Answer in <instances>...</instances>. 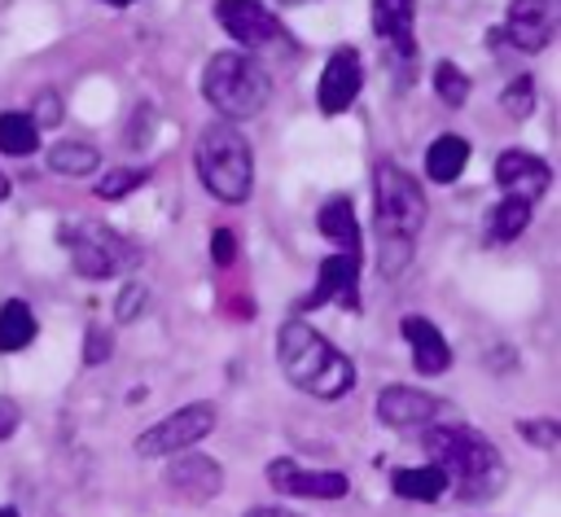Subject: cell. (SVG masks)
Instances as JSON below:
<instances>
[{"label": "cell", "instance_id": "obj_31", "mask_svg": "<svg viewBox=\"0 0 561 517\" xmlns=\"http://www.w3.org/2000/svg\"><path fill=\"white\" fill-rule=\"evenodd\" d=\"M114 355V337L101 329H88V346H83V364H101Z\"/></svg>", "mask_w": 561, "mask_h": 517}, {"label": "cell", "instance_id": "obj_27", "mask_svg": "<svg viewBox=\"0 0 561 517\" xmlns=\"http://www.w3.org/2000/svg\"><path fill=\"white\" fill-rule=\"evenodd\" d=\"M500 105H504L508 118H530V110H535V79H530V74H517V79L504 88Z\"/></svg>", "mask_w": 561, "mask_h": 517}, {"label": "cell", "instance_id": "obj_10", "mask_svg": "<svg viewBox=\"0 0 561 517\" xmlns=\"http://www.w3.org/2000/svg\"><path fill=\"white\" fill-rule=\"evenodd\" d=\"M329 302H342V307H359V254L351 250H337L320 263V280L316 289L298 302L302 311L311 307H329Z\"/></svg>", "mask_w": 561, "mask_h": 517}, {"label": "cell", "instance_id": "obj_19", "mask_svg": "<svg viewBox=\"0 0 561 517\" xmlns=\"http://www.w3.org/2000/svg\"><path fill=\"white\" fill-rule=\"evenodd\" d=\"M390 486L403 499H438L447 491V478H443L438 464H408V469H394L390 473Z\"/></svg>", "mask_w": 561, "mask_h": 517}, {"label": "cell", "instance_id": "obj_20", "mask_svg": "<svg viewBox=\"0 0 561 517\" xmlns=\"http://www.w3.org/2000/svg\"><path fill=\"white\" fill-rule=\"evenodd\" d=\"M320 232H324L333 245L359 254V232H355V206H351V197H329V202L320 206Z\"/></svg>", "mask_w": 561, "mask_h": 517}, {"label": "cell", "instance_id": "obj_17", "mask_svg": "<svg viewBox=\"0 0 561 517\" xmlns=\"http://www.w3.org/2000/svg\"><path fill=\"white\" fill-rule=\"evenodd\" d=\"M412 18H416V0H373V31L399 48V57H416L412 44Z\"/></svg>", "mask_w": 561, "mask_h": 517}, {"label": "cell", "instance_id": "obj_5", "mask_svg": "<svg viewBox=\"0 0 561 517\" xmlns=\"http://www.w3.org/2000/svg\"><path fill=\"white\" fill-rule=\"evenodd\" d=\"M202 96L224 118H254L272 96V79L245 53H215L202 70Z\"/></svg>", "mask_w": 561, "mask_h": 517}, {"label": "cell", "instance_id": "obj_36", "mask_svg": "<svg viewBox=\"0 0 561 517\" xmlns=\"http://www.w3.org/2000/svg\"><path fill=\"white\" fill-rule=\"evenodd\" d=\"M105 4H131V0H105Z\"/></svg>", "mask_w": 561, "mask_h": 517}, {"label": "cell", "instance_id": "obj_9", "mask_svg": "<svg viewBox=\"0 0 561 517\" xmlns=\"http://www.w3.org/2000/svg\"><path fill=\"white\" fill-rule=\"evenodd\" d=\"M267 482L280 495H302V499H342L346 495V473L342 469H302L294 460H272Z\"/></svg>", "mask_w": 561, "mask_h": 517}, {"label": "cell", "instance_id": "obj_12", "mask_svg": "<svg viewBox=\"0 0 561 517\" xmlns=\"http://www.w3.org/2000/svg\"><path fill=\"white\" fill-rule=\"evenodd\" d=\"M359 88H364L359 53H355V48H333V57L324 61L320 88H316L320 110H324V114H342V110H351V101L359 96Z\"/></svg>", "mask_w": 561, "mask_h": 517}, {"label": "cell", "instance_id": "obj_2", "mask_svg": "<svg viewBox=\"0 0 561 517\" xmlns=\"http://www.w3.org/2000/svg\"><path fill=\"white\" fill-rule=\"evenodd\" d=\"M421 443L430 451V464L443 469L447 486L460 499H486L504 486V456L469 425H421Z\"/></svg>", "mask_w": 561, "mask_h": 517}, {"label": "cell", "instance_id": "obj_37", "mask_svg": "<svg viewBox=\"0 0 561 517\" xmlns=\"http://www.w3.org/2000/svg\"><path fill=\"white\" fill-rule=\"evenodd\" d=\"M285 4H294V0H285Z\"/></svg>", "mask_w": 561, "mask_h": 517}, {"label": "cell", "instance_id": "obj_3", "mask_svg": "<svg viewBox=\"0 0 561 517\" xmlns=\"http://www.w3.org/2000/svg\"><path fill=\"white\" fill-rule=\"evenodd\" d=\"M276 359L289 386H298L302 394L316 399H342L346 390H355V364L351 355H342L329 337H320L311 324L289 320L276 333Z\"/></svg>", "mask_w": 561, "mask_h": 517}, {"label": "cell", "instance_id": "obj_24", "mask_svg": "<svg viewBox=\"0 0 561 517\" xmlns=\"http://www.w3.org/2000/svg\"><path fill=\"white\" fill-rule=\"evenodd\" d=\"M486 228H491L495 241H517V237L530 228V202H522V197H500Z\"/></svg>", "mask_w": 561, "mask_h": 517}, {"label": "cell", "instance_id": "obj_22", "mask_svg": "<svg viewBox=\"0 0 561 517\" xmlns=\"http://www.w3.org/2000/svg\"><path fill=\"white\" fill-rule=\"evenodd\" d=\"M35 149H39V127H35V118H31V114H18V110L0 114V153L26 158V153H35Z\"/></svg>", "mask_w": 561, "mask_h": 517}, {"label": "cell", "instance_id": "obj_15", "mask_svg": "<svg viewBox=\"0 0 561 517\" xmlns=\"http://www.w3.org/2000/svg\"><path fill=\"white\" fill-rule=\"evenodd\" d=\"M167 491L188 504H206L224 491V469L210 456H175L167 469Z\"/></svg>", "mask_w": 561, "mask_h": 517}, {"label": "cell", "instance_id": "obj_1", "mask_svg": "<svg viewBox=\"0 0 561 517\" xmlns=\"http://www.w3.org/2000/svg\"><path fill=\"white\" fill-rule=\"evenodd\" d=\"M373 197H377V272L386 280H399L425 228V197L421 184L390 158L373 166Z\"/></svg>", "mask_w": 561, "mask_h": 517}, {"label": "cell", "instance_id": "obj_23", "mask_svg": "<svg viewBox=\"0 0 561 517\" xmlns=\"http://www.w3.org/2000/svg\"><path fill=\"white\" fill-rule=\"evenodd\" d=\"M35 337V315L22 298H9L0 307V351H22Z\"/></svg>", "mask_w": 561, "mask_h": 517}, {"label": "cell", "instance_id": "obj_35", "mask_svg": "<svg viewBox=\"0 0 561 517\" xmlns=\"http://www.w3.org/2000/svg\"><path fill=\"white\" fill-rule=\"evenodd\" d=\"M0 517H22V513L18 508H0Z\"/></svg>", "mask_w": 561, "mask_h": 517}, {"label": "cell", "instance_id": "obj_25", "mask_svg": "<svg viewBox=\"0 0 561 517\" xmlns=\"http://www.w3.org/2000/svg\"><path fill=\"white\" fill-rule=\"evenodd\" d=\"M434 92H438L443 105H456V110H460V105L469 101V74L456 70L451 61H438V66H434Z\"/></svg>", "mask_w": 561, "mask_h": 517}, {"label": "cell", "instance_id": "obj_13", "mask_svg": "<svg viewBox=\"0 0 561 517\" xmlns=\"http://www.w3.org/2000/svg\"><path fill=\"white\" fill-rule=\"evenodd\" d=\"M377 416L394 429H416V425H430L443 416V399L425 394L416 386H386L377 394Z\"/></svg>", "mask_w": 561, "mask_h": 517}, {"label": "cell", "instance_id": "obj_6", "mask_svg": "<svg viewBox=\"0 0 561 517\" xmlns=\"http://www.w3.org/2000/svg\"><path fill=\"white\" fill-rule=\"evenodd\" d=\"M61 241L70 245V254H75V267H79V276H88V280H105V276H114V272H123L131 258H136V250L118 237V232H110V228H101V223H66L61 228Z\"/></svg>", "mask_w": 561, "mask_h": 517}, {"label": "cell", "instance_id": "obj_8", "mask_svg": "<svg viewBox=\"0 0 561 517\" xmlns=\"http://www.w3.org/2000/svg\"><path fill=\"white\" fill-rule=\"evenodd\" d=\"M561 26V0H513L508 4V22H504V35L513 48L522 53H539L552 44Z\"/></svg>", "mask_w": 561, "mask_h": 517}, {"label": "cell", "instance_id": "obj_14", "mask_svg": "<svg viewBox=\"0 0 561 517\" xmlns=\"http://www.w3.org/2000/svg\"><path fill=\"white\" fill-rule=\"evenodd\" d=\"M495 184L508 193V197H522V202H535L548 193L552 184V171L543 158L526 153V149H504L500 162H495Z\"/></svg>", "mask_w": 561, "mask_h": 517}, {"label": "cell", "instance_id": "obj_26", "mask_svg": "<svg viewBox=\"0 0 561 517\" xmlns=\"http://www.w3.org/2000/svg\"><path fill=\"white\" fill-rule=\"evenodd\" d=\"M145 180H149V171H145V166H114V171H105V175L96 180V197L118 202V197H127L131 188H140Z\"/></svg>", "mask_w": 561, "mask_h": 517}, {"label": "cell", "instance_id": "obj_21", "mask_svg": "<svg viewBox=\"0 0 561 517\" xmlns=\"http://www.w3.org/2000/svg\"><path fill=\"white\" fill-rule=\"evenodd\" d=\"M101 162V153L88 145V140H57L48 149V166L53 175H92Z\"/></svg>", "mask_w": 561, "mask_h": 517}, {"label": "cell", "instance_id": "obj_34", "mask_svg": "<svg viewBox=\"0 0 561 517\" xmlns=\"http://www.w3.org/2000/svg\"><path fill=\"white\" fill-rule=\"evenodd\" d=\"M4 197H9V180L0 175V202H4Z\"/></svg>", "mask_w": 561, "mask_h": 517}, {"label": "cell", "instance_id": "obj_18", "mask_svg": "<svg viewBox=\"0 0 561 517\" xmlns=\"http://www.w3.org/2000/svg\"><path fill=\"white\" fill-rule=\"evenodd\" d=\"M465 162H469V140L465 136H438L430 149H425V175L434 180V184H451L460 171H465Z\"/></svg>", "mask_w": 561, "mask_h": 517}, {"label": "cell", "instance_id": "obj_30", "mask_svg": "<svg viewBox=\"0 0 561 517\" xmlns=\"http://www.w3.org/2000/svg\"><path fill=\"white\" fill-rule=\"evenodd\" d=\"M145 285H127L123 294H118V307H114V315L118 320H136V311H145Z\"/></svg>", "mask_w": 561, "mask_h": 517}, {"label": "cell", "instance_id": "obj_11", "mask_svg": "<svg viewBox=\"0 0 561 517\" xmlns=\"http://www.w3.org/2000/svg\"><path fill=\"white\" fill-rule=\"evenodd\" d=\"M215 18H219V26H224L237 44H245V48L272 44V39L280 35L276 13H272L267 4H259V0H215Z\"/></svg>", "mask_w": 561, "mask_h": 517}, {"label": "cell", "instance_id": "obj_32", "mask_svg": "<svg viewBox=\"0 0 561 517\" xmlns=\"http://www.w3.org/2000/svg\"><path fill=\"white\" fill-rule=\"evenodd\" d=\"M18 421H22V412H18V403L0 394V443H4V438H9L13 429H18Z\"/></svg>", "mask_w": 561, "mask_h": 517}, {"label": "cell", "instance_id": "obj_7", "mask_svg": "<svg viewBox=\"0 0 561 517\" xmlns=\"http://www.w3.org/2000/svg\"><path fill=\"white\" fill-rule=\"evenodd\" d=\"M210 429H215V403H188V407H175L171 416H162L158 425H149L136 438V451L140 456H175V451H188L193 443H202Z\"/></svg>", "mask_w": 561, "mask_h": 517}, {"label": "cell", "instance_id": "obj_4", "mask_svg": "<svg viewBox=\"0 0 561 517\" xmlns=\"http://www.w3.org/2000/svg\"><path fill=\"white\" fill-rule=\"evenodd\" d=\"M193 166H197V180L206 184V193L228 206H241L254 188V153H250L245 136L228 123H215L197 136Z\"/></svg>", "mask_w": 561, "mask_h": 517}, {"label": "cell", "instance_id": "obj_16", "mask_svg": "<svg viewBox=\"0 0 561 517\" xmlns=\"http://www.w3.org/2000/svg\"><path fill=\"white\" fill-rule=\"evenodd\" d=\"M399 329H403V337H408V346H412V368H416V372L438 377V372L451 368V346H447V337L438 333L434 320H425V315H403Z\"/></svg>", "mask_w": 561, "mask_h": 517}, {"label": "cell", "instance_id": "obj_33", "mask_svg": "<svg viewBox=\"0 0 561 517\" xmlns=\"http://www.w3.org/2000/svg\"><path fill=\"white\" fill-rule=\"evenodd\" d=\"M245 517H294V513H280V508H250Z\"/></svg>", "mask_w": 561, "mask_h": 517}, {"label": "cell", "instance_id": "obj_29", "mask_svg": "<svg viewBox=\"0 0 561 517\" xmlns=\"http://www.w3.org/2000/svg\"><path fill=\"white\" fill-rule=\"evenodd\" d=\"M210 258H215L219 267H232V258H237V237H232V228H215V237H210Z\"/></svg>", "mask_w": 561, "mask_h": 517}, {"label": "cell", "instance_id": "obj_28", "mask_svg": "<svg viewBox=\"0 0 561 517\" xmlns=\"http://www.w3.org/2000/svg\"><path fill=\"white\" fill-rule=\"evenodd\" d=\"M517 434H522L526 443L543 447V451H552V447L561 443V425H557V421H517Z\"/></svg>", "mask_w": 561, "mask_h": 517}]
</instances>
